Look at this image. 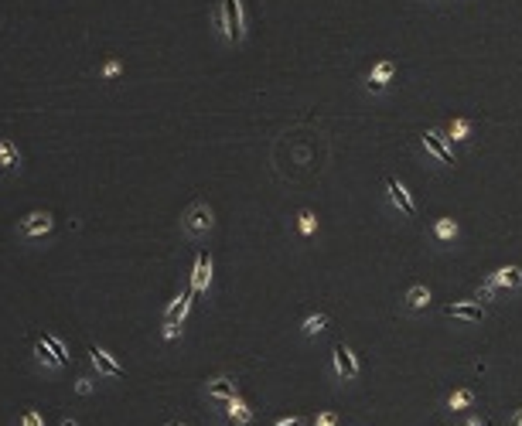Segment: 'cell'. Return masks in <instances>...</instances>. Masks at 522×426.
<instances>
[{
  "label": "cell",
  "instance_id": "6da1fadb",
  "mask_svg": "<svg viewBox=\"0 0 522 426\" xmlns=\"http://www.w3.org/2000/svg\"><path fill=\"white\" fill-rule=\"evenodd\" d=\"M215 24H219L222 38L229 41V45L243 41V35H246V24H243V4H239V0H219Z\"/></svg>",
  "mask_w": 522,
  "mask_h": 426
},
{
  "label": "cell",
  "instance_id": "7a4b0ae2",
  "mask_svg": "<svg viewBox=\"0 0 522 426\" xmlns=\"http://www.w3.org/2000/svg\"><path fill=\"white\" fill-rule=\"evenodd\" d=\"M181 225H185V232L192 235V239H202V235H209V232H212V225H215L212 208H209V205H202V201H195L192 208L185 212Z\"/></svg>",
  "mask_w": 522,
  "mask_h": 426
},
{
  "label": "cell",
  "instance_id": "3957f363",
  "mask_svg": "<svg viewBox=\"0 0 522 426\" xmlns=\"http://www.w3.org/2000/svg\"><path fill=\"white\" fill-rule=\"evenodd\" d=\"M420 143H424L427 154H434L441 164H458V160H454V150H451V143H447L444 134H437V130H424V134H420Z\"/></svg>",
  "mask_w": 522,
  "mask_h": 426
},
{
  "label": "cell",
  "instance_id": "277c9868",
  "mask_svg": "<svg viewBox=\"0 0 522 426\" xmlns=\"http://www.w3.org/2000/svg\"><path fill=\"white\" fill-rule=\"evenodd\" d=\"M331 358H335V372L345 379V382H352V379H359V362H355V355H352V348L348 345H335L331 348Z\"/></svg>",
  "mask_w": 522,
  "mask_h": 426
},
{
  "label": "cell",
  "instance_id": "5b68a950",
  "mask_svg": "<svg viewBox=\"0 0 522 426\" xmlns=\"http://www.w3.org/2000/svg\"><path fill=\"white\" fill-rule=\"evenodd\" d=\"M89 362H93V368H96L99 375H110V379H123V375H127V368L103 348H89Z\"/></svg>",
  "mask_w": 522,
  "mask_h": 426
},
{
  "label": "cell",
  "instance_id": "8992f818",
  "mask_svg": "<svg viewBox=\"0 0 522 426\" xmlns=\"http://www.w3.org/2000/svg\"><path fill=\"white\" fill-rule=\"evenodd\" d=\"M209 280H212V256H209V252H198L195 270H192V293L195 297H202V293L209 290Z\"/></svg>",
  "mask_w": 522,
  "mask_h": 426
},
{
  "label": "cell",
  "instance_id": "52a82bcc",
  "mask_svg": "<svg viewBox=\"0 0 522 426\" xmlns=\"http://www.w3.org/2000/svg\"><path fill=\"white\" fill-rule=\"evenodd\" d=\"M386 191H389V201H393V205H396V208H400V212H403L406 218H413V215H417V205H413L410 191H406V188H403V184H400V181H396L393 174L386 177Z\"/></svg>",
  "mask_w": 522,
  "mask_h": 426
},
{
  "label": "cell",
  "instance_id": "ba28073f",
  "mask_svg": "<svg viewBox=\"0 0 522 426\" xmlns=\"http://www.w3.org/2000/svg\"><path fill=\"white\" fill-rule=\"evenodd\" d=\"M205 392H209V399H215V403H229V399L239 396V386L232 382L229 375H219V379L205 382Z\"/></svg>",
  "mask_w": 522,
  "mask_h": 426
},
{
  "label": "cell",
  "instance_id": "9c48e42d",
  "mask_svg": "<svg viewBox=\"0 0 522 426\" xmlns=\"http://www.w3.org/2000/svg\"><path fill=\"white\" fill-rule=\"evenodd\" d=\"M52 225H55V218L48 212H35L28 215L24 222H21V235H28V239H38V235H48L52 232Z\"/></svg>",
  "mask_w": 522,
  "mask_h": 426
},
{
  "label": "cell",
  "instance_id": "30bf717a",
  "mask_svg": "<svg viewBox=\"0 0 522 426\" xmlns=\"http://www.w3.org/2000/svg\"><path fill=\"white\" fill-rule=\"evenodd\" d=\"M396 76V61H379V65H376V69H372V72H369V93H383V89H386L389 85V78Z\"/></svg>",
  "mask_w": 522,
  "mask_h": 426
},
{
  "label": "cell",
  "instance_id": "8fae6325",
  "mask_svg": "<svg viewBox=\"0 0 522 426\" xmlns=\"http://www.w3.org/2000/svg\"><path fill=\"white\" fill-rule=\"evenodd\" d=\"M485 283H492V287H509V290H519L522 287V270L519 266H502V270H495Z\"/></svg>",
  "mask_w": 522,
  "mask_h": 426
},
{
  "label": "cell",
  "instance_id": "7c38bea8",
  "mask_svg": "<svg viewBox=\"0 0 522 426\" xmlns=\"http://www.w3.org/2000/svg\"><path fill=\"white\" fill-rule=\"evenodd\" d=\"M192 300H195V293H192V287H188V290L178 297V300H171V307H168V314H164V324H181V321L188 317Z\"/></svg>",
  "mask_w": 522,
  "mask_h": 426
},
{
  "label": "cell",
  "instance_id": "4fadbf2b",
  "mask_svg": "<svg viewBox=\"0 0 522 426\" xmlns=\"http://www.w3.org/2000/svg\"><path fill=\"white\" fill-rule=\"evenodd\" d=\"M444 317H458V321H485L482 304H447Z\"/></svg>",
  "mask_w": 522,
  "mask_h": 426
},
{
  "label": "cell",
  "instance_id": "5bb4252c",
  "mask_svg": "<svg viewBox=\"0 0 522 426\" xmlns=\"http://www.w3.org/2000/svg\"><path fill=\"white\" fill-rule=\"evenodd\" d=\"M222 406H226V420H229V423H250V420H253V409L246 406L239 396L229 399V403H222Z\"/></svg>",
  "mask_w": 522,
  "mask_h": 426
},
{
  "label": "cell",
  "instance_id": "9a60e30c",
  "mask_svg": "<svg viewBox=\"0 0 522 426\" xmlns=\"http://www.w3.org/2000/svg\"><path fill=\"white\" fill-rule=\"evenodd\" d=\"M18 164H21V154H18V147H14V140H0V167L4 171H18Z\"/></svg>",
  "mask_w": 522,
  "mask_h": 426
},
{
  "label": "cell",
  "instance_id": "2e32d148",
  "mask_svg": "<svg viewBox=\"0 0 522 426\" xmlns=\"http://www.w3.org/2000/svg\"><path fill=\"white\" fill-rule=\"evenodd\" d=\"M31 348H35V358H38L45 368H62V362H58L55 355H52V348L45 345V338H31Z\"/></svg>",
  "mask_w": 522,
  "mask_h": 426
},
{
  "label": "cell",
  "instance_id": "e0dca14e",
  "mask_svg": "<svg viewBox=\"0 0 522 426\" xmlns=\"http://www.w3.org/2000/svg\"><path fill=\"white\" fill-rule=\"evenodd\" d=\"M430 304V290L427 287H410L406 290V307L410 310H420V307H427Z\"/></svg>",
  "mask_w": 522,
  "mask_h": 426
},
{
  "label": "cell",
  "instance_id": "ac0fdd59",
  "mask_svg": "<svg viewBox=\"0 0 522 426\" xmlns=\"http://www.w3.org/2000/svg\"><path fill=\"white\" fill-rule=\"evenodd\" d=\"M434 235H437L441 242H447V239H458V222H454V218H441V222L434 225Z\"/></svg>",
  "mask_w": 522,
  "mask_h": 426
},
{
  "label": "cell",
  "instance_id": "d6986e66",
  "mask_svg": "<svg viewBox=\"0 0 522 426\" xmlns=\"http://www.w3.org/2000/svg\"><path fill=\"white\" fill-rule=\"evenodd\" d=\"M325 328H328V314H311L308 321H304V328H301V331H304V334L311 338V334H321Z\"/></svg>",
  "mask_w": 522,
  "mask_h": 426
},
{
  "label": "cell",
  "instance_id": "ffe728a7",
  "mask_svg": "<svg viewBox=\"0 0 522 426\" xmlns=\"http://www.w3.org/2000/svg\"><path fill=\"white\" fill-rule=\"evenodd\" d=\"M471 403H475V392H471V389H461V392H454V396L447 399V406L451 409H468Z\"/></svg>",
  "mask_w": 522,
  "mask_h": 426
},
{
  "label": "cell",
  "instance_id": "44dd1931",
  "mask_svg": "<svg viewBox=\"0 0 522 426\" xmlns=\"http://www.w3.org/2000/svg\"><path fill=\"white\" fill-rule=\"evenodd\" d=\"M45 345H48V348H52V355H55L58 362H62V365H69V351H65V345H62V341H58L55 334H45Z\"/></svg>",
  "mask_w": 522,
  "mask_h": 426
},
{
  "label": "cell",
  "instance_id": "7402d4cb",
  "mask_svg": "<svg viewBox=\"0 0 522 426\" xmlns=\"http://www.w3.org/2000/svg\"><path fill=\"white\" fill-rule=\"evenodd\" d=\"M297 218H301V232H304V235H311L314 229H318V218H314V212H308V208L297 215Z\"/></svg>",
  "mask_w": 522,
  "mask_h": 426
},
{
  "label": "cell",
  "instance_id": "603a6c76",
  "mask_svg": "<svg viewBox=\"0 0 522 426\" xmlns=\"http://www.w3.org/2000/svg\"><path fill=\"white\" fill-rule=\"evenodd\" d=\"M447 140H468V119H454L451 123V136Z\"/></svg>",
  "mask_w": 522,
  "mask_h": 426
},
{
  "label": "cell",
  "instance_id": "cb8c5ba5",
  "mask_svg": "<svg viewBox=\"0 0 522 426\" xmlns=\"http://www.w3.org/2000/svg\"><path fill=\"white\" fill-rule=\"evenodd\" d=\"M21 426H45L38 409H24V416H21Z\"/></svg>",
  "mask_w": 522,
  "mask_h": 426
},
{
  "label": "cell",
  "instance_id": "d4e9b609",
  "mask_svg": "<svg viewBox=\"0 0 522 426\" xmlns=\"http://www.w3.org/2000/svg\"><path fill=\"white\" fill-rule=\"evenodd\" d=\"M475 300H478V304L495 300V287H492V283H482V287H478V293H475Z\"/></svg>",
  "mask_w": 522,
  "mask_h": 426
},
{
  "label": "cell",
  "instance_id": "484cf974",
  "mask_svg": "<svg viewBox=\"0 0 522 426\" xmlns=\"http://www.w3.org/2000/svg\"><path fill=\"white\" fill-rule=\"evenodd\" d=\"M335 423H338V416H335V413H321V416L314 420V426H335Z\"/></svg>",
  "mask_w": 522,
  "mask_h": 426
},
{
  "label": "cell",
  "instance_id": "4316f807",
  "mask_svg": "<svg viewBox=\"0 0 522 426\" xmlns=\"http://www.w3.org/2000/svg\"><path fill=\"white\" fill-rule=\"evenodd\" d=\"M178 334H181V324H164V338H168V341H174Z\"/></svg>",
  "mask_w": 522,
  "mask_h": 426
},
{
  "label": "cell",
  "instance_id": "83f0119b",
  "mask_svg": "<svg viewBox=\"0 0 522 426\" xmlns=\"http://www.w3.org/2000/svg\"><path fill=\"white\" fill-rule=\"evenodd\" d=\"M301 423H304L301 416H287V420H277V423H273V426H301Z\"/></svg>",
  "mask_w": 522,
  "mask_h": 426
},
{
  "label": "cell",
  "instance_id": "f1b7e54d",
  "mask_svg": "<svg viewBox=\"0 0 522 426\" xmlns=\"http://www.w3.org/2000/svg\"><path fill=\"white\" fill-rule=\"evenodd\" d=\"M116 72H120V61H110V65L103 69V76H116Z\"/></svg>",
  "mask_w": 522,
  "mask_h": 426
},
{
  "label": "cell",
  "instance_id": "f546056e",
  "mask_svg": "<svg viewBox=\"0 0 522 426\" xmlns=\"http://www.w3.org/2000/svg\"><path fill=\"white\" fill-rule=\"evenodd\" d=\"M79 392H82V396H86V392H89V389H93V382H89V379H79Z\"/></svg>",
  "mask_w": 522,
  "mask_h": 426
},
{
  "label": "cell",
  "instance_id": "4dcf8cb0",
  "mask_svg": "<svg viewBox=\"0 0 522 426\" xmlns=\"http://www.w3.org/2000/svg\"><path fill=\"white\" fill-rule=\"evenodd\" d=\"M468 426H485V420H478V416H471V420H468Z\"/></svg>",
  "mask_w": 522,
  "mask_h": 426
},
{
  "label": "cell",
  "instance_id": "1f68e13d",
  "mask_svg": "<svg viewBox=\"0 0 522 426\" xmlns=\"http://www.w3.org/2000/svg\"><path fill=\"white\" fill-rule=\"evenodd\" d=\"M516 426H522V409H519V413H516Z\"/></svg>",
  "mask_w": 522,
  "mask_h": 426
},
{
  "label": "cell",
  "instance_id": "d6a6232c",
  "mask_svg": "<svg viewBox=\"0 0 522 426\" xmlns=\"http://www.w3.org/2000/svg\"><path fill=\"white\" fill-rule=\"evenodd\" d=\"M62 426H79V423H76V420H65V423H62Z\"/></svg>",
  "mask_w": 522,
  "mask_h": 426
},
{
  "label": "cell",
  "instance_id": "836d02e7",
  "mask_svg": "<svg viewBox=\"0 0 522 426\" xmlns=\"http://www.w3.org/2000/svg\"><path fill=\"white\" fill-rule=\"evenodd\" d=\"M168 426H185V423H168Z\"/></svg>",
  "mask_w": 522,
  "mask_h": 426
}]
</instances>
